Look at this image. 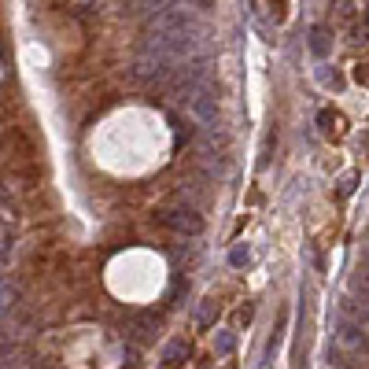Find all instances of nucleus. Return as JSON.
I'll return each instance as SVG.
<instances>
[{
    "label": "nucleus",
    "mask_w": 369,
    "mask_h": 369,
    "mask_svg": "<svg viewBox=\"0 0 369 369\" xmlns=\"http://www.w3.org/2000/svg\"><path fill=\"white\" fill-rule=\"evenodd\" d=\"M355 78H358L362 85H369V63H358V67H355Z\"/></svg>",
    "instance_id": "3"
},
{
    "label": "nucleus",
    "mask_w": 369,
    "mask_h": 369,
    "mask_svg": "<svg viewBox=\"0 0 369 369\" xmlns=\"http://www.w3.org/2000/svg\"><path fill=\"white\" fill-rule=\"evenodd\" d=\"M317 122H322V133H325V137H333V141H340V137L347 133V129H344V115H340V111H322V115H317Z\"/></svg>",
    "instance_id": "1"
},
{
    "label": "nucleus",
    "mask_w": 369,
    "mask_h": 369,
    "mask_svg": "<svg viewBox=\"0 0 369 369\" xmlns=\"http://www.w3.org/2000/svg\"><path fill=\"white\" fill-rule=\"evenodd\" d=\"M270 8H273V19H277V23L288 15V0H270Z\"/></svg>",
    "instance_id": "2"
}]
</instances>
